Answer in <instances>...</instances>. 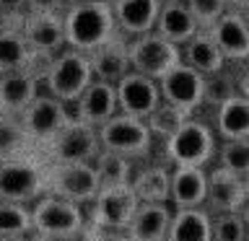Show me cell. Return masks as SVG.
<instances>
[{
    "mask_svg": "<svg viewBox=\"0 0 249 241\" xmlns=\"http://www.w3.org/2000/svg\"><path fill=\"white\" fill-rule=\"evenodd\" d=\"M114 16L112 5L107 0H89V3H75L68 8L62 16V34H65V44L75 52L91 54L114 39Z\"/></svg>",
    "mask_w": 249,
    "mask_h": 241,
    "instance_id": "6da1fadb",
    "label": "cell"
},
{
    "mask_svg": "<svg viewBox=\"0 0 249 241\" xmlns=\"http://www.w3.org/2000/svg\"><path fill=\"white\" fill-rule=\"evenodd\" d=\"M29 213H31V233H44V236H52L57 241H73L86 228V218L81 207L47 192L39 197V202Z\"/></svg>",
    "mask_w": 249,
    "mask_h": 241,
    "instance_id": "7a4b0ae2",
    "label": "cell"
},
{
    "mask_svg": "<svg viewBox=\"0 0 249 241\" xmlns=\"http://www.w3.org/2000/svg\"><path fill=\"white\" fill-rule=\"evenodd\" d=\"M47 88L50 96L57 99L60 104H75V99L86 91L93 78L89 68V57L83 52L65 50L47 65Z\"/></svg>",
    "mask_w": 249,
    "mask_h": 241,
    "instance_id": "3957f363",
    "label": "cell"
},
{
    "mask_svg": "<svg viewBox=\"0 0 249 241\" xmlns=\"http://www.w3.org/2000/svg\"><path fill=\"white\" fill-rule=\"evenodd\" d=\"M96 138H99V148H104L109 153H117V155H124V158L145 155L153 143L151 132L145 127V120L127 117L120 112L96 130Z\"/></svg>",
    "mask_w": 249,
    "mask_h": 241,
    "instance_id": "277c9868",
    "label": "cell"
},
{
    "mask_svg": "<svg viewBox=\"0 0 249 241\" xmlns=\"http://www.w3.org/2000/svg\"><path fill=\"white\" fill-rule=\"evenodd\" d=\"M166 158L174 166H197L202 169L215 153V138L210 127L200 120H184L174 135L163 145Z\"/></svg>",
    "mask_w": 249,
    "mask_h": 241,
    "instance_id": "5b68a950",
    "label": "cell"
},
{
    "mask_svg": "<svg viewBox=\"0 0 249 241\" xmlns=\"http://www.w3.org/2000/svg\"><path fill=\"white\" fill-rule=\"evenodd\" d=\"M127 62L132 73L159 81L166 70H171L177 62H182V50L151 31V34L135 36L127 44Z\"/></svg>",
    "mask_w": 249,
    "mask_h": 241,
    "instance_id": "8992f818",
    "label": "cell"
},
{
    "mask_svg": "<svg viewBox=\"0 0 249 241\" xmlns=\"http://www.w3.org/2000/svg\"><path fill=\"white\" fill-rule=\"evenodd\" d=\"M44 192L73 205L91 202L99 192V179L91 163H54L44 174Z\"/></svg>",
    "mask_w": 249,
    "mask_h": 241,
    "instance_id": "52a82bcc",
    "label": "cell"
},
{
    "mask_svg": "<svg viewBox=\"0 0 249 241\" xmlns=\"http://www.w3.org/2000/svg\"><path fill=\"white\" fill-rule=\"evenodd\" d=\"M44 174L36 161L26 155L0 161V202H29L44 194Z\"/></svg>",
    "mask_w": 249,
    "mask_h": 241,
    "instance_id": "ba28073f",
    "label": "cell"
},
{
    "mask_svg": "<svg viewBox=\"0 0 249 241\" xmlns=\"http://www.w3.org/2000/svg\"><path fill=\"white\" fill-rule=\"evenodd\" d=\"M91 213V225L89 228H101V231H122L127 228L132 213L138 207V197L132 194L130 184L122 187H99Z\"/></svg>",
    "mask_w": 249,
    "mask_h": 241,
    "instance_id": "9c48e42d",
    "label": "cell"
},
{
    "mask_svg": "<svg viewBox=\"0 0 249 241\" xmlns=\"http://www.w3.org/2000/svg\"><path fill=\"white\" fill-rule=\"evenodd\" d=\"M70 120L73 117L68 114L65 104H60L52 96H39V93L18 114V124L23 135H26V140H34V143H50Z\"/></svg>",
    "mask_w": 249,
    "mask_h": 241,
    "instance_id": "30bf717a",
    "label": "cell"
},
{
    "mask_svg": "<svg viewBox=\"0 0 249 241\" xmlns=\"http://www.w3.org/2000/svg\"><path fill=\"white\" fill-rule=\"evenodd\" d=\"M202 83H205V78L184 62H177L156 81L163 104L182 109L184 114H192L202 104Z\"/></svg>",
    "mask_w": 249,
    "mask_h": 241,
    "instance_id": "8fae6325",
    "label": "cell"
},
{
    "mask_svg": "<svg viewBox=\"0 0 249 241\" xmlns=\"http://www.w3.org/2000/svg\"><path fill=\"white\" fill-rule=\"evenodd\" d=\"M47 145L54 163H91L99 153L96 130L78 120H70Z\"/></svg>",
    "mask_w": 249,
    "mask_h": 241,
    "instance_id": "7c38bea8",
    "label": "cell"
},
{
    "mask_svg": "<svg viewBox=\"0 0 249 241\" xmlns=\"http://www.w3.org/2000/svg\"><path fill=\"white\" fill-rule=\"evenodd\" d=\"M114 96H117V112L138 117V120H145L161 104V93L156 81L132 73V70L114 83Z\"/></svg>",
    "mask_w": 249,
    "mask_h": 241,
    "instance_id": "4fadbf2b",
    "label": "cell"
},
{
    "mask_svg": "<svg viewBox=\"0 0 249 241\" xmlns=\"http://www.w3.org/2000/svg\"><path fill=\"white\" fill-rule=\"evenodd\" d=\"M208 210L213 213H244L247 205V179L218 166L208 174V192H205Z\"/></svg>",
    "mask_w": 249,
    "mask_h": 241,
    "instance_id": "5bb4252c",
    "label": "cell"
},
{
    "mask_svg": "<svg viewBox=\"0 0 249 241\" xmlns=\"http://www.w3.org/2000/svg\"><path fill=\"white\" fill-rule=\"evenodd\" d=\"M114 114H117V96L112 83L91 81L86 86V91L75 99V120L93 130H99Z\"/></svg>",
    "mask_w": 249,
    "mask_h": 241,
    "instance_id": "9a60e30c",
    "label": "cell"
},
{
    "mask_svg": "<svg viewBox=\"0 0 249 241\" xmlns=\"http://www.w3.org/2000/svg\"><path fill=\"white\" fill-rule=\"evenodd\" d=\"M210 39L215 42L218 52L223 54V60H247L249 54V34H247V21L244 13L239 11H226L213 26L208 29Z\"/></svg>",
    "mask_w": 249,
    "mask_h": 241,
    "instance_id": "2e32d148",
    "label": "cell"
},
{
    "mask_svg": "<svg viewBox=\"0 0 249 241\" xmlns=\"http://www.w3.org/2000/svg\"><path fill=\"white\" fill-rule=\"evenodd\" d=\"M171 213L174 210L163 202H138L124 236L127 241H166Z\"/></svg>",
    "mask_w": 249,
    "mask_h": 241,
    "instance_id": "e0dca14e",
    "label": "cell"
},
{
    "mask_svg": "<svg viewBox=\"0 0 249 241\" xmlns=\"http://www.w3.org/2000/svg\"><path fill=\"white\" fill-rule=\"evenodd\" d=\"M208 174L197 166H174L169 179V200L174 210H195L205 205Z\"/></svg>",
    "mask_w": 249,
    "mask_h": 241,
    "instance_id": "ac0fdd59",
    "label": "cell"
},
{
    "mask_svg": "<svg viewBox=\"0 0 249 241\" xmlns=\"http://www.w3.org/2000/svg\"><path fill=\"white\" fill-rule=\"evenodd\" d=\"M21 36L31 54H54L65 44V34H62V18L57 13H29L23 21Z\"/></svg>",
    "mask_w": 249,
    "mask_h": 241,
    "instance_id": "d6986e66",
    "label": "cell"
},
{
    "mask_svg": "<svg viewBox=\"0 0 249 241\" xmlns=\"http://www.w3.org/2000/svg\"><path fill=\"white\" fill-rule=\"evenodd\" d=\"M109 5H112L114 26L132 36L151 34L161 11V0H114Z\"/></svg>",
    "mask_w": 249,
    "mask_h": 241,
    "instance_id": "ffe728a7",
    "label": "cell"
},
{
    "mask_svg": "<svg viewBox=\"0 0 249 241\" xmlns=\"http://www.w3.org/2000/svg\"><path fill=\"white\" fill-rule=\"evenodd\" d=\"M89 57L91 78L101 83H117L122 75L130 73V62H127V44H122L120 39H109L107 44H101L99 50H93Z\"/></svg>",
    "mask_w": 249,
    "mask_h": 241,
    "instance_id": "44dd1931",
    "label": "cell"
},
{
    "mask_svg": "<svg viewBox=\"0 0 249 241\" xmlns=\"http://www.w3.org/2000/svg\"><path fill=\"white\" fill-rule=\"evenodd\" d=\"M36 99V75L29 70L0 75V114L18 117Z\"/></svg>",
    "mask_w": 249,
    "mask_h": 241,
    "instance_id": "7402d4cb",
    "label": "cell"
},
{
    "mask_svg": "<svg viewBox=\"0 0 249 241\" xmlns=\"http://www.w3.org/2000/svg\"><path fill=\"white\" fill-rule=\"evenodd\" d=\"M153 29L161 39H166V42L177 44V47L187 44L200 31L184 3H161V11H159V18H156Z\"/></svg>",
    "mask_w": 249,
    "mask_h": 241,
    "instance_id": "603a6c76",
    "label": "cell"
},
{
    "mask_svg": "<svg viewBox=\"0 0 249 241\" xmlns=\"http://www.w3.org/2000/svg\"><path fill=\"white\" fill-rule=\"evenodd\" d=\"M182 62L190 65L192 70H197L202 78L221 73L223 65H226L223 54L218 52V47H215L213 39H210L208 31H197V34L184 44V60Z\"/></svg>",
    "mask_w": 249,
    "mask_h": 241,
    "instance_id": "cb8c5ba5",
    "label": "cell"
},
{
    "mask_svg": "<svg viewBox=\"0 0 249 241\" xmlns=\"http://www.w3.org/2000/svg\"><path fill=\"white\" fill-rule=\"evenodd\" d=\"M210 215L208 210H174L169 223L166 241H210Z\"/></svg>",
    "mask_w": 249,
    "mask_h": 241,
    "instance_id": "d4e9b609",
    "label": "cell"
},
{
    "mask_svg": "<svg viewBox=\"0 0 249 241\" xmlns=\"http://www.w3.org/2000/svg\"><path fill=\"white\" fill-rule=\"evenodd\" d=\"M169 179L171 171H166L163 166H148L130 179V189L138 197V202H163L166 205Z\"/></svg>",
    "mask_w": 249,
    "mask_h": 241,
    "instance_id": "484cf974",
    "label": "cell"
},
{
    "mask_svg": "<svg viewBox=\"0 0 249 241\" xmlns=\"http://www.w3.org/2000/svg\"><path fill=\"white\" fill-rule=\"evenodd\" d=\"M218 132L223 140H247L249 132V104L244 96H231L218 106Z\"/></svg>",
    "mask_w": 249,
    "mask_h": 241,
    "instance_id": "4316f807",
    "label": "cell"
},
{
    "mask_svg": "<svg viewBox=\"0 0 249 241\" xmlns=\"http://www.w3.org/2000/svg\"><path fill=\"white\" fill-rule=\"evenodd\" d=\"M31 62V50L23 42L21 31L0 29V75L26 70Z\"/></svg>",
    "mask_w": 249,
    "mask_h": 241,
    "instance_id": "83f0119b",
    "label": "cell"
},
{
    "mask_svg": "<svg viewBox=\"0 0 249 241\" xmlns=\"http://www.w3.org/2000/svg\"><path fill=\"white\" fill-rule=\"evenodd\" d=\"M93 171H96L99 187H122L130 184L132 179V169H130V158L109 151H99L96 158L91 161Z\"/></svg>",
    "mask_w": 249,
    "mask_h": 241,
    "instance_id": "f1b7e54d",
    "label": "cell"
},
{
    "mask_svg": "<svg viewBox=\"0 0 249 241\" xmlns=\"http://www.w3.org/2000/svg\"><path fill=\"white\" fill-rule=\"evenodd\" d=\"M184 120H190V114H184L182 109H174V106H169L161 101V104L145 117V127L151 132V138H161L163 143H166V140L184 124Z\"/></svg>",
    "mask_w": 249,
    "mask_h": 241,
    "instance_id": "f546056e",
    "label": "cell"
},
{
    "mask_svg": "<svg viewBox=\"0 0 249 241\" xmlns=\"http://www.w3.org/2000/svg\"><path fill=\"white\" fill-rule=\"evenodd\" d=\"M31 213L21 202H0V236H29Z\"/></svg>",
    "mask_w": 249,
    "mask_h": 241,
    "instance_id": "4dcf8cb0",
    "label": "cell"
},
{
    "mask_svg": "<svg viewBox=\"0 0 249 241\" xmlns=\"http://www.w3.org/2000/svg\"><path fill=\"white\" fill-rule=\"evenodd\" d=\"M244 213H218L210 218V241H247Z\"/></svg>",
    "mask_w": 249,
    "mask_h": 241,
    "instance_id": "1f68e13d",
    "label": "cell"
},
{
    "mask_svg": "<svg viewBox=\"0 0 249 241\" xmlns=\"http://www.w3.org/2000/svg\"><path fill=\"white\" fill-rule=\"evenodd\" d=\"M26 143L29 140H26V135H23L18 120H16V117L0 114V161L21 155Z\"/></svg>",
    "mask_w": 249,
    "mask_h": 241,
    "instance_id": "d6a6232c",
    "label": "cell"
},
{
    "mask_svg": "<svg viewBox=\"0 0 249 241\" xmlns=\"http://www.w3.org/2000/svg\"><path fill=\"white\" fill-rule=\"evenodd\" d=\"M231 96H239L236 91V81L233 75H226L223 70L213 75H205V83H202V101L213 106H221L223 101H229Z\"/></svg>",
    "mask_w": 249,
    "mask_h": 241,
    "instance_id": "836d02e7",
    "label": "cell"
},
{
    "mask_svg": "<svg viewBox=\"0 0 249 241\" xmlns=\"http://www.w3.org/2000/svg\"><path fill=\"white\" fill-rule=\"evenodd\" d=\"M221 169L247 179V171H249V145H247V140H226L221 145Z\"/></svg>",
    "mask_w": 249,
    "mask_h": 241,
    "instance_id": "e575fe53",
    "label": "cell"
},
{
    "mask_svg": "<svg viewBox=\"0 0 249 241\" xmlns=\"http://www.w3.org/2000/svg\"><path fill=\"white\" fill-rule=\"evenodd\" d=\"M200 31H208L226 13V0H182Z\"/></svg>",
    "mask_w": 249,
    "mask_h": 241,
    "instance_id": "d590c367",
    "label": "cell"
},
{
    "mask_svg": "<svg viewBox=\"0 0 249 241\" xmlns=\"http://www.w3.org/2000/svg\"><path fill=\"white\" fill-rule=\"evenodd\" d=\"M81 241H127L122 231H101V228H89L86 225L81 233Z\"/></svg>",
    "mask_w": 249,
    "mask_h": 241,
    "instance_id": "8d00e7d4",
    "label": "cell"
},
{
    "mask_svg": "<svg viewBox=\"0 0 249 241\" xmlns=\"http://www.w3.org/2000/svg\"><path fill=\"white\" fill-rule=\"evenodd\" d=\"M62 0H26L31 13H57Z\"/></svg>",
    "mask_w": 249,
    "mask_h": 241,
    "instance_id": "74e56055",
    "label": "cell"
},
{
    "mask_svg": "<svg viewBox=\"0 0 249 241\" xmlns=\"http://www.w3.org/2000/svg\"><path fill=\"white\" fill-rule=\"evenodd\" d=\"M26 5V0H0V11H18V8Z\"/></svg>",
    "mask_w": 249,
    "mask_h": 241,
    "instance_id": "f35d334b",
    "label": "cell"
},
{
    "mask_svg": "<svg viewBox=\"0 0 249 241\" xmlns=\"http://www.w3.org/2000/svg\"><path fill=\"white\" fill-rule=\"evenodd\" d=\"M226 3H231V5H233V11H239V13H244V11H247V0H226Z\"/></svg>",
    "mask_w": 249,
    "mask_h": 241,
    "instance_id": "ab89813d",
    "label": "cell"
},
{
    "mask_svg": "<svg viewBox=\"0 0 249 241\" xmlns=\"http://www.w3.org/2000/svg\"><path fill=\"white\" fill-rule=\"evenodd\" d=\"M29 241H57L52 236H44V233H34V236H29Z\"/></svg>",
    "mask_w": 249,
    "mask_h": 241,
    "instance_id": "60d3db41",
    "label": "cell"
},
{
    "mask_svg": "<svg viewBox=\"0 0 249 241\" xmlns=\"http://www.w3.org/2000/svg\"><path fill=\"white\" fill-rule=\"evenodd\" d=\"M0 241H29V236H0Z\"/></svg>",
    "mask_w": 249,
    "mask_h": 241,
    "instance_id": "b9f144b4",
    "label": "cell"
},
{
    "mask_svg": "<svg viewBox=\"0 0 249 241\" xmlns=\"http://www.w3.org/2000/svg\"><path fill=\"white\" fill-rule=\"evenodd\" d=\"M68 3H73V5H75V3H89V0H68Z\"/></svg>",
    "mask_w": 249,
    "mask_h": 241,
    "instance_id": "7bdbcfd3",
    "label": "cell"
},
{
    "mask_svg": "<svg viewBox=\"0 0 249 241\" xmlns=\"http://www.w3.org/2000/svg\"><path fill=\"white\" fill-rule=\"evenodd\" d=\"M161 3H182V0H161Z\"/></svg>",
    "mask_w": 249,
    "mask_h": 241,
    "instance_id": "ee69618b",
    "label": "cell"
},
{
    "mask_svg": "<svg viewBox=\"0 0 249 241\" xmlns=\"http://www.w3.org/2000/svg\"><path fill=\"white\" fill-rule=\"evenodd\" d=\"M107 3H114V0H107Z\"/></svg>",
    "mask_w": 249,
    "mask_h": 241,
    "instance_id": "f6af8a7d",
    "label": "cell"
}]
</instances>
